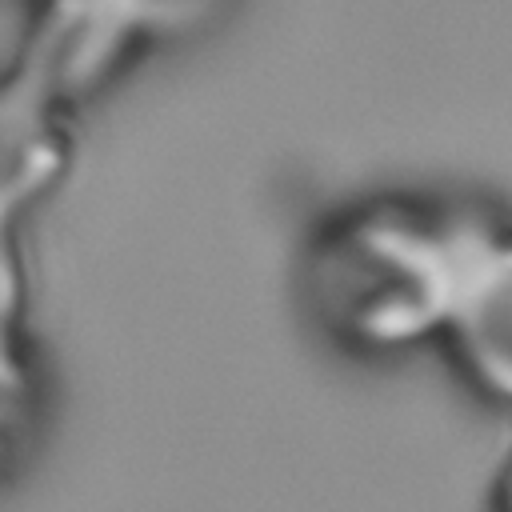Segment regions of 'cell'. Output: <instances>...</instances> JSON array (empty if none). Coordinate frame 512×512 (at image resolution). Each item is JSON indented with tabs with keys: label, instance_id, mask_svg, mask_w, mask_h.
I'll use <instances>...</instances> for the list:
<instances>
[{
	"label": "cell",
	"instance_id": "obj_1",
	"mask_svg": "<svg viewBox=\"0 0 512 512\" xmlns=\"http://www.w3.org/2000/svg\"><path fill=\"white\" fill-rule=\"evenodd\" d=\"M8 212H0V400L16 388V364H12V308H16V268L8 248ZM4 416V412H0Z\"/></svg>",
	"mask_w": 512,
	"mask_h": 512
}]
</instances>
